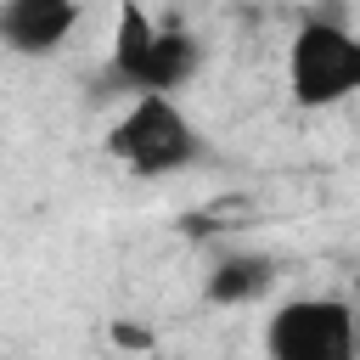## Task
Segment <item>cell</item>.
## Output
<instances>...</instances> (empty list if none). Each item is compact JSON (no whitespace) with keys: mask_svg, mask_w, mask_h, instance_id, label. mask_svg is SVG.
Returning a JSON list of instances; mask_svg holds the SVG:
<instances>
[{"mask_svg":"<svg viewBox=\"0 0 360 360\" xmlns=\"http://www.w3.org/2000/svg\"><path fill=\"white\" fill-rule=\"evenodd\" d=\"M107 158L135 174V180H163V174H186V169H202L214 158L208 135L197 129V118L163 96V90H146V96H129L124 112L112 118L107 129Z\"/></svg>","mask_w":360,"mask_h":360,"instance_id":"1","label":"cell"},{"mask_svg":"<svg viewBox=\"0 0 360 360\" xmlns=\"http://www.w3.org/2000/svg\"><path fill=\"white\" fill-rule=\"evenodd\" d=\"M276 276H281V259H270V253H259V248H225V253L202 270V298H208L214 309L259 304V298H270Z\"/></svg>","mask_w":360,"mask_h":360,"instance_id":"5","label":"cell"},{"mask_svg":"<svg viewBox=\"0 0 360 360\" xmlns=\"http://www.w3.org/2000/svg\"><path fill=\"white\" fill-rule=\"evenodd\" d=\"M287 96L304 112H326V107H343V101L360 96V34L343 17L315 11V17H304L292 28Z\"/></svg>","mask_w":360,"mask_h":360,"instance_id":"2","label":"cell"},{"mask_svg":"<svg viewBox=\"0 0 360 360\" xmlns=\"http://www.w3.org/2000/svg\"><path fill=\"white\" fill-rule=\"evenodd\" d=\"M107 332H112V343H118L124 354H146V349H152V326H141V321H124V315H118Z\"/></svg>","mask_w":360,"mask_h":360,"instance_id":"8","label":"cell"},{"mask_svg":"<svg viewBox=\"0 0 360 360\" xmlns=\"http://www.w3.org/2000/svg\"><path fill=\"white\" fill-rule=\"evenodd\" d=\"M197 73H202V39H197L186 22H169V28H158L152 68H146V90H163V96H174V90H186ZM146 90H141V96H146Z\"/></svg>","mask_w":360,"mask_h":360,"instance_id":"7","label":"cell"},{"mask_svg":"<svg viewBox=\"0 0 360 360\" xmlns=\"http://www.w3.org/2000/svg\"><path fill=\"white\" fill-rule=\"evenodd\" d=\"M354 304H360V287H354Z\"/></svg>","mask_w":360,"mask_h":360,"instance_id":"9","label":"cell"},{"mask_svg":"<svg viewBox=\"0 0 360 360\" xmlns=\"http://www.w3.org/2000/svg\"><path fill=\"white\" fill-rule=\"evenodd\" d=\"M79 28V0H6L0 39L11 56H51Z\"/></svg>","mask_w":360,"mask_h":360,"instance_id":"4","label":"cell"},{"mask_svg":"<svg viewBox=\"0 0 360 360\" xmlns=\"http://www.w3.org/2000/svg\"><path fill=\"white\" fill-rule=\"evenodd\" d=\"M264 360H360V304L343 292L281 298L264 321Z\"/></svg>","mask_w":360,"mask_h":360,"instance_id":"3","label":"cell"},{"mask_svg":"<svg viewBox=\"0 0 360 360\" xmlns=\"http://www.w3.org/2000/svg\"><path fill=\"white\" fill-rule=\"evenodd\" d=\"M158 28L146 17V6L124 0L118 17H112V45H107V79L124 90V96H141L146 90V68H152V45H158Z\"/></svg>","mask_w":360,"mask_h":360,"instance_id":"6","label":"cell"}]
</instances>
